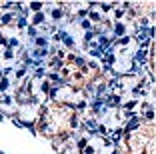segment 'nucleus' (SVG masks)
<instances>
[{
  "mask_svg": "<svg viewBox=\"0 0 156 154\" xmlns=\"http://www.w3.org/2000/svg\"><path fill=\"white\" fill-rule=\"evenodd\" d=\"M60 74L64 78V86L78 90V92H84V88L92 86V84H96L100 80L102 70L100 66L86 60L84 56L66 54L64 64L60 66Z\"/></svg>",
  "mask_w": 156,
  "mask_h": 154,
  "instance_id": "2",
  "label": "nucleus"
},
{
  "mask_svg": "<svg viewBox=\"0 0 156 154\" xmlns=\"http://www.w3.org/2000/svg\"><path fill=\"white\" fill-rule=\"evenodd\" d=\"M34 128L38 134L44 136L46 140H50L52 144H60V142L68 140L76 134L78 110L66 102L48 98L38 108Z\"/></svg>",
  "mask_w": 156,
  "mask_h": 154,
  "instance_id": "1",
  "label": "nucleus"
},
{
  "mask_svg": "<svg viewBox=\"0 0 156 154\" xmlns=\"http://www.w3.org/2000/svg\"><path fill=\"white\" fill-rule=\"evenodd\" d=\"M114 154H154V122L138 120L130 124Z\"/></svg>",
  "mask_w": 156,
  "mask_h": 154,
  "instance_id": "3",
  "label": "nucleus"
},
{
  "mask_svg": "<svg viewBox=\"0 0 156 154\" xmlns=\"http://www.w3.org/2000/svg\"><path fill=\"white\" fill-rule=\"evenodd\" d=\"M116 146L104 136H82L80 154H114Z\"/></svg>",
  "mask_w": 156,
  "mask_h": 154,
  "instance_id": "4",
  "label": "nucleus"
},
{
  "mask_svg": "<svg viewBox=\"0 0 156 154\" xmlns=\"http://www.w3.org/2000/svg\"><path fill=\"white\" fill-rule=\"evenodd\" d=\"M130 16L132 20H150L154 16V2H144V4H132L130 6Z\"/></svg>",
  "mask_w": 156,
  "mask_h": 154,
  "instance_id": "5",
  "label": "nucleus"
}]
</instances>
